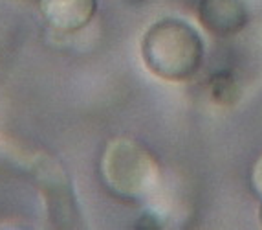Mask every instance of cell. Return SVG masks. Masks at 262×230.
Here are the masks:
<instances>
[{"label": "cell", "instance_id": "6da1fadb", "mask_svg": "<svg viewBox=\"0 0 262 230\" xmlns=\"http://www.w3.org/2000/svg\"><path fill=\"white\" fill-rule=\"evenodd\" d=\"M206 46L185 21L162 18L145 31L141 57L154 75L167 81L191 80L202 68Z\"/></svg>", "mask_w": 262, "mask_h": 230}, {"label": "cell", "instance_id": "7a4b0ae2", "mask_svg": "<svg viewBox=\"0 0 262 230\" xmlns=\"http://www.w3.org/2000/svg\"><path fill=\"white\" fill-rule=\"evenodd\" d=\"M103 175L108 188L123 199H141L158 181V166L152 157L136 142L114 140L103 157Z\"/></svg>", "mask_w": 262, "mask_h": 230}, {"label": "cell", "instance_id": "3957f363", "mask_svg": "<svg viewBox=\"0 0 262 230\" xmlns=\"http://www.w3.org/2000/svg\"><path fill=\"white\" fill-rule=\"evenodd\" d=\"M198 21L216 37L241 33L249 23V11L244 0H200Z\"/></svg>", "mask_w": 262, "mask_h": 230}, {"label": "cell", "instance_id": "277c9868", "mask_svg": "<svg viewBox=\"0 0 262 230\" xmlns=\"http://www.w3.org/2000/svg\"><path fill=\"white\" fill-rule=\"evenodd\" d=\"M39 6L44 21L64 33L83 30L97 11V0H39Z\"/></svg>", "mask_w": 262, "mask_h": 230}, {"label": "cell", "instance_id": "5b68a950", "mask_svg": "<svg viewBox=\"0 0 262 230\" xmlns=\"http://www.w3.org/2000/svg\"><path fill=\"white\" fill-rule=\"evenodd\" d=\"M236 85L231 75H219L213 81V96L219 102H233L236 98Z\"/></svg>", "mask_w": 262, "mask_h": 230}, {"label": "cell", "instance_id": "8992f818", "mask_svg": "<svg viewBox=\"0 0 262 230\" xmlns=\"http://www.w3.org/2000/svg\"><path fill=\"white\" fill-rule=\"evenodd\" d=\"M253 186L255 190L262 195V157L258 159V162L255 164V169H253Z\"/></svg>", "mask_w": 262, "mask_h": 230}, {"label": "cell", "instance_id": "52a82bcc", "mask_svg": "<svg viewBox=\"0 0 262 230\" xmlns=\"http://www.w3.org/2000/svg\"><path fill=\"white\" fill-rule=\"evenodd\" d=\"M258 221H260V225H262V203H260V208H258Z\"/></svg>", "mask_w": 262, "mask_h": 230}]
</instances>
